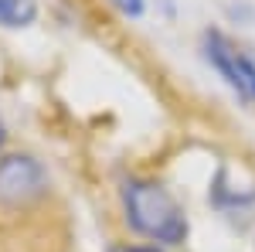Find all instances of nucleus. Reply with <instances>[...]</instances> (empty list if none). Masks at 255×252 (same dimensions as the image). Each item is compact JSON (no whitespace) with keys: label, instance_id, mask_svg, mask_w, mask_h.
Returning a JSON list of instances; mask_svg holds the SVG:
<instances>
[{"label":"nucleus","instance_id":"f257e3e1","mask_svg":"<svg viewBox=\"0 0 255 252\" xmlns=\"http://www.w3.org/2000/svg\"><path fill=\"white\" fill-rule=\"evenodd\" d=\"M123 212L133 232L160 246H180L191 232L184 205L153 177L123 181Z\"/></svg>","mask_w":255,"mask_h":252},{"label":"nucleus","instance_id":"f03ea898","mask_svg":"<svg viewBox=\"0 0 255 252\" xmlns=\"http://www.w3.org/2000/svg\"><path fill=\"white\" fill-rule=\"evenodd\" d=\"M48 191V174L41 160L31 154H7L0 157V205L3 208H20L38 201Z\"/></svg>","mask_w":255,"mask_h":252},{"label":"nucleus","instance_id":"7ed1b4c3","mask_svg":"<svg viewBox=\"0 0 255 252\" xmlns=\"http://www.w3.org/2000/svg\"><path fill=\"white\" fill-rule=\"evenodd\" d=\"M204 55H208V61H211V68H215L218 75L235 89L238 96L252 99V96H249V82H245V55H238L235 48L228 44L225 34L208 31V34H204Z\"/></svg>","mask_w":255,"mask_h":252},{"label":"nucleus","instance_id":"20e7f679","mask_svg":"<svg viewBox=\"0 0 255 252\" xmlns=\"http://www.w3.org/2000/svg\"><path fill=\"white\" fill-rule=\"evenodd\" d=\"M34 17H38V0H0L3 27H27Z\"/></svg>","mask_w":255,"mask_h":252},{"label":"nucleus","instance_id":"39448f33","mask_svg":"<svg viewBox=\"0 0 255 252\" xmlns=\"http://www.w3.org/2000/svg\"><path fill=\"white\" fill-rule=\"evenodd\" d=\"M109 3L126 17H143V10H146V0H109Z\"/></svg>","mask_w":255,"mask_h":252},{"label":"nucleus","instance_id":"423d86ee","mask_svg":"<svg viewBox=\"0 0 255 252\" xmlns=\"http://www.w3.org/2000/svg\"><path fill=\"white\" fill-rule=\"evenodd\" d=\"M109 252H163L157 246H109Z\"/></svg>","mask_w":255,"mask_h":252},{"label":"nucleus","instance_id":"0eeeda50","mask_svg":"<svg viewBox=\"0 0 255 252\" xmlns=\"http://www.w3.org/2000/svg\"><path fill=\"white\" fill-rule=\"evenodd\" d=\"M245 82H249V96L255 99V61L245 58Z\"/></svg>","mask_w":255,"mask_h":252},{"label":"nucleus","instance_id":"6e6552de","mask_svg":"<svg viewBox=\"0 0 255 252\" xmlns=\"http://www.w3.org/2000/svg\"><path fill=\"white\" fill-rule=\"evenodd\" d=\"M3 140H7V126L0 123V147H3Z\"/></svg>","mask_w":255,"mask_h":252}]
</instances>
